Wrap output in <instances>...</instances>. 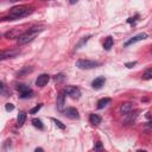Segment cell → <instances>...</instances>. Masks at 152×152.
Here are the masks:
<instances>
[{
    "instance_id": "8",
    "label": "cell",
    "mask_w": 152,
    "mask_h": 152,
    "mask_svg": "<svg viewBox=\"0 0 152 152\" xmlns=\"http://www.w3.org/2000/svg\"><path fill=\"white\" fill-rule=\"evenodd\" d=\"M49 80H50V75H48V74H42V75H39V76L37 77L36 84H37L38 87H44V86L49 82Z\"/></svg>"
},
{
    "instance_id": "2",
    "label": "cell",
    "mask_w": 152,
    "mask_h": 152,
    "mask_svg": "<svg viewBox=\"0 0 152 152\" xmlns=\"http://www.w3.org/2000/svg\"><path fill=\"white\" fill-rule=\"evenodd\" d=\"M43 30H44L43 26H34V27H31V28H28L27 31L23 32V33L17 38L18 45H24V44H27V43L32 42Z\"/></svg>"
},
{
    "instance_id": "27",
    "label": "cell",
    "mask_w": 152,
    "mask_h": 152,
    "mask_svg": "<svg viewBox=\"0 0 152 152\" xmlns=\"http://www.w3.org/2000/svg\"><path fill=\"white\" fill-rule=\"evenodd\" d=\"M55 80H56V81H57V80H63V75H62V74H59V75H56Z\"/></svg>"
},
{
    "instance_id": "20",
    "label": "cell",
    "mask_w": 152,
    "mask_h": 152,
    "mask_svg": "<svg viewBox=\"0 0 152 152\" xmlns=\"http://www.w3.org/2000/svg\"><path fill=\"white\" fill-rule=\"evenodd\" d=\"M142 78H144V80H151V78H152V68L147 69V70L144 72Z\"/></svg>"
},
{
    "instance_id": "4",
    "label": "cell",
    "mask_w": 152,
    "mask_h": 152,
    "mask_svg": "<svg viewBox=\"0 0 152 152\" xmlns=\"http://www.w3.org/2000/svg\"><path fill=\"white\" fill-rule=\"evenodd\" d=\"M17 89L19 90L21 99H28V97H31L33 95L32 89L28 88V86H26V84H18L17 86Z\"/></svg>"
},
{
    "instance_id": "17",
    "label": "cell",
    "mask_w": 152,
    "mask_h": 152,
    "mask_svg": "<svg viewBox=\"0 0 152 152\" xmlns=\"http://www.w3.org/2000/svg\"><path fill=\"white\" fill-rule=\"evenodd\" d=\"M113 44H114V40H113V38L109 36V37L106 38V40H104V43H103V49L108 51V50H110V48L113 46Z\"/></svg>"
},
{
    "instance_id": "28",
    "label": "cell",
    "mask_w": 152,
    "mask_h": 152,
    "mask_svg": "<svg viewBox=\"0 0 152 152\" xmlns=\"http://www.w3.org/2000/svg\"><path fill=\"white\" fill-rule=\"evenodd\" d=\"M77 1H78V0H69V2H70L71 5H74V4H76Z\"/></svg>"
},
{
    "instance_id": "11",
    "label": "cell",
    "mask_w": 152,
    "mask_h": 152,
    "mask_svg": "<svg viewBox=\"0 0 152 152\" xmlns=\"http://www.w3.org/2000/svg\"><path fill=\"white\" fill-rule=\"evenodd\" d=\"M64 103H65V95H64V93H59V95L57 96V102H56L57 109H58L59 112H63Z\"/></svg>"
},
{
    "instance_id": "3",
    "label": "cell",
    "mask_w": 152,
    "mask_h": 152,
    "mask_svg": "<svg viewBox=\"0 0 152 152\" xmlns=\"http://www.w3.org/2000/svg\"><path fill=\"white\" fill-rule=\"evenodd\" d=\"M99 65H100L99 62L91 61V59H78L76 62V66L78 69H83V70H86V69H94V68H96Z\"/></svg>"
},
{
    "instance_id": "29",
    "label": "cell",
    "mask_w": 152,
    "mask_h": 152,
    "mask_svg": "<svg viewBox=\"0 0 152 152\" xmlns=\"http://www.w3.org/2000/svg\"><path fill=\"white\" fill-rule=\"evenodd\" d=\"M10 1H12V2H13V1H18V0H10Z\"/></svg>"
},
{
    "instance_id": "22",
    "label": "cell",
    "mask_w": 152,
    "mask_h": 152,
    "mask_svg": "<svg viewBox=\"0 0 152 152\" xmlns=\"http://www.w3.org/2000/svg\"><path fill=\"white\" fill-rule=\"evenodd\" d=\"M42 106H43L42 103H39V104H37L36 107H33V108H32V109L30 110V113H31V114H36V113H37V112H38V110H39V109L42 108Z\"/></svg>"
},
{
    "instance_id": "5",
    "label": "cell",
    "mask_w": 152,
    "mask_h": 152,
    "mask_svg": "<svg viewBox=\"0 0 152 152\" xmlns=\"http://www.w3.org/2000/svg\"><path fill=\"white\" fill-rule=\"evenodd\" d=\"M64 93L68 94L72 99H78L81 96V90L75 86H66L64 88Z\"/></svg>"
},
{
    "instance_id": "13",
    "label": "cell",
    "mask_w": 152,
    "mask_h": 152,
    "mask_svg": "<svg viewBox=\"0 0 152 152\" xmlns=\"http://www.w3.org/2000/svg\"><path fill=\"white\" fill-rule=\"evenodd\" d=\"M21 33H23V32H21L20 30H18V28H13V30H11V31H8V32H6V33H5V38H7V39L18 38Z\"/></svg>"
},
{
    "instance_id": "1",
    "label": "cell",
    "mask_w": 152,
    "mask_h": 152,
    "mask_svg": "<svg viewBox=\"0 0 152 152\" xmlns=\"http://www.w3.org/2000/svg\"><path fill=\"white\" fill-rule=\"evenodd\" d=\"M32 12H33V10H32V7H30V6H25V5L15 6V7L11 8L10 12H8V14H7L6 17H2L1 20H2V21H5V20L12 21V20L21 19V18H24V17H27V15L31 14Z\"/></svg>"
},
{
    "instance_id": "18",
    "label": "cell",
    "mask_w": 152,
    "mask_h": 152,
    "mask_svg": "<svg viewBox=\"0 0 152 152\" xmlns=\"http://www.w3.org/2000/svg\"><path fill=\"white\" fill-rule=\"evenodd\" d=\"M32 125H33L34 127H37V128H39V129H43V128H44V125H43V122H42V120H39V119H37V118H34V119H32Z\"/></svg>"
},
{
    "instance_id": "6",
    "label": "cell",
    "mask_w": 152,
    "mask_h": 152,
    "mask_svg": "<svg viewBox=\"0 0 152 152\" xmlns=\"http://www.w3.org/2000/svg\"><path fill=\"white\" fill-rule=\"evenodd\" d=\"M19 50H5L1 52V56H0V59L1 61H5L6 58H13L15 57L17 55H19Z\"/></svg>"
},
{
    "instance_id": "14",
    "label": "cell",
    "mask_w": 152,
    "mask_h": 152,
    "mask_svg": "<svg viewBox=\"0 0 152 152\" xmlns=\"http://www.w3.org/2000/svg\"><path fill=\"white\" fill-rule=\"evenodd\" d=\"M101 116L100 115H97V114H94V113H91L90 115H89V121H90V124L91 125H94V126H97L99 124H101Z\"/></svg>"
},
{
    "instance_id": "9",
    "label": "cell",
    "mask_w": 152,
    "mask_h": 152,
    "mask_svg": "<svg viewBox=\"0 0 152 152\" xmlns=\"http://www.w3.org/2000/svg\"><path fill=\"white\" fill-rule=\"evenodd\" d=\"M104 82H106V78L103 76H100V77H96L93 82H91V87L94 89H101L103 86H104Z\"/></svg>"
},
{
    "instance_id": "12",
    "label": "cell",
    "mask_w": 152,
    "mask_h": 152,
    "mask_svg": "<svg viewBox=\"0 0 152 152\" xmlns=\"http://www.w3.org/2000/svg\"><path fill=\"white\" fill-rule=\"evenodd\" d=\"M119 110H120V113L121 114H128L129 112H132L133 110V103H131V102H126V103H122L121 106H120V108H119Z\"/></svg>"
},
{
    "instance_id": "25",
    "label": "cell",
    "mask_w": 152,
    "mask_h": 152,
    "mask_svg": "<svg viewBox=\"0 0 152 152\" xmlns=\"http://www.w3.org/2000/svg\"><path fill=\"white\" fill-rule=\"evenodd\" d=\"M5 109H6L7 112H11V110H13V109H14V106H13L12 103H7V104L5 106Z\"/></svg>"
},
{
    "instance_id": "15",
    "label": "cell",
    "mask_w": 152,
    "mask_h": 152,
    "mask_svg": "<svg viewBox=\"0 0 152 152\" xmlns=\"http://www.w3.org/2000/svg\"><path fill=\"white\" fill-rule=\"evenodd\" d=\"M109 102H110V99H109V97L100 99V100L97 101V108H99V109H102V108H104Z\"/></svg>"
},
{
    "instance_id": "10",
    "label": "cell",
    "mask_w": 152,
    "mask_h": 152,
    "mask_svg": "<svg viewBox=\"0 0 152 152\" xmlns=\"http://www.w3.org/2000/svg\"><path fill=\"white\" fill-rule=\"evenodd\" d=\"M64 113H65V115H66L68 118H70V119H78V118H80L78 110H77L76 108H74V107L66 108V109L64 110Z\"/></svg>"
},
{
    "instance_id": "24",
    "label": "cell",
    "mask_w": 152,
    "mask_h": 152,
    "mask_svg": "<svg viewBox=\"0 0 152 152\" xmlns=\"http://www.w3.org/2000/svg\"><path fill=\"white\" fill-rule=\"evenodd\" d=\"M1 95L7 96V95H6V84H5L4 82H1Z\"/></svg>"
},
{
    "instance_id": "7",
    "label": "cell",
    "mask_w": 152,
    "mask_h": 152,
    "mask_svg": "<svg viewBox=\"0 0 152 152\" xmlns=\"http://www.w3.org/2000/svg\"><path fill=\"white\" fill-rule=\"evenodd\" d=\"M146 37H147V34H146V33H139V34H137V36L132 37L129 40H127V42L125 43V46H129V45H132V44H134V43H137V42H140V40L145 39Z\"/></svg>"
},
{
    "instance_id": "16",
    "label": "cell",
    "mask_w": 152,
    "mask_h": 152,
    "mask_svg": "<svg viewBox=\"0 0 152 152\" xmlns=\"http://www.w3.org/2000/svg\"><path fill=\"white\" fill-rule=\"evenodd\" d=\"M25 120H26V113L25 112H19V114H18V116H17V122H18V126H23L24 125V122H25Z\"/></svg>"
},
{
    "instance_id": "19",
    "label": "cell",
    "mask_w": 152,
    "mask_h": 152,
    "mask_svg": "<svg viewBox=\"0 0 152 152\" xmlns=\"http://www.w3.org/2000/svg\"><path fill=\"white\" fill-rule=\"evenodd\" d=\"M90 37H91V36H87V37H83V38H82V39H81V40H80V42H78V43L75 45V49H80V48H81L83 44H86V43L89 40V38H90Z\"/></svg>"
},
{
    "instance_id": "23",
    "label": "cell",
    "mask_w": 152,
    "mask_h": 152,
    "mask_svg": "<svg viewBox=\"0 0 152 152\" xmlns=\"http://www.w3.org/2000/svg\"><path fill=\"white\" fill-rule=\"evenodd\" d=\"M51 120H52V121L56 124V126H58L61 129H64V128H65V126H64V125H63V124H62L59 120H56V119H51Z\"/></svg>"
},
{
    "instance_id": "21",
    "label": "cell",
    "mask_w": 152,
    "mask_h": 152,
    "mask_svg": "<svg viewBox=\"0 0 152 152\" xmlns=\"http://www.w3.org/2000/svg\"><path fill=\"white\" fill-rule=\"evenodd\" d=\"M32 70H33V69H32V68H28V66H27V68H24L23 70H20V71L18 72V76H23V75H25V74H27V72H31Z\"/></svg>"
},
{
    "instance_id": "26",
    "label": "cell",
    "mask_w": 152,
    "mask_h": 152,
    "mask_svg": "<svg viewBox=\"0 0 152 152\" xmlns=\"http://www.w3.org/2000/svg\"><path fill=\"white\" fill-rule=\"evenodd\" d=\"M137 64V62H129V63H126L125 65L127 66V68H132V66H134Z\"/></svg>"
}]
</instances>
